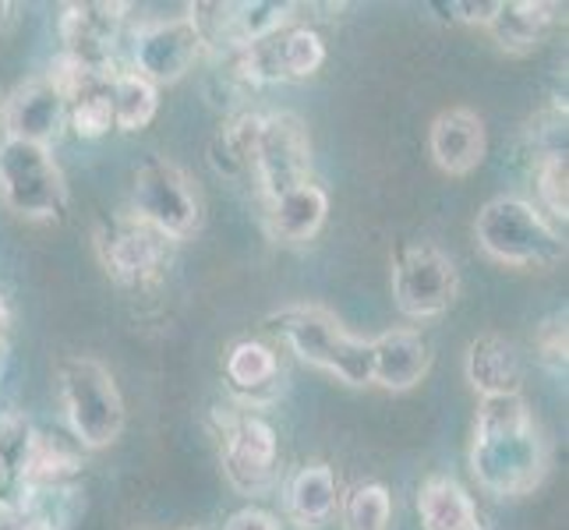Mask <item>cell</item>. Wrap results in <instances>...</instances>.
Wrapping results in <instances>:
<instances>
[{
  "mask_svg": "<svg viewBox=\"0 0 569 530\" xmlns=\"http://www.w3.org/2000/svg\"><path fill=\"white\" fill-rule=\"evenodd\" d=\"M107 92L113 107V124L121 131H146L152 124L156 110H160V89L134 71H117L110 78Z\"/></svg>",
  "mask_w": 569,
  "mask_h": 530,
  "instance_id": "obj_23",
  "label": "cell"
},
{
  "mask_svg": "<svg viewBox=\"0 0 569 530\" xmlns=\"http://www.w3.org/2000/svg\"><path fill=\"white\" fill-rule=\"evenodd\" d=\"M277 530H301V527H293V523H287V527H277Z\"/></svg>",
  "mask_w": 569,
  "mask_h": 530,
  "instance_id": "obj_35",
  "label": "cell"
},
{
  "mask_svg": "<svg viewBox=\"0 0 569 530\" xmlns=\"http://www.w3.org/2000/svg\"><path fill=\"white\" fill-rule=\"evenodd\" d=\"M0 199L22 220H57L68 209V184L47 146L0 142Z\"/></svg>",
  "mask_w": 569,
  "mask_h": 530,
  "instance_id": "obj_5",
  "label": "cell"
},
{
  "mask_svg": "<svg viewBox=\"0 0 569 530\" xmlns=\"http://www.w3.org/2000/svg\"><path fill=\"white\" fill-rule=\"evenodd\" d=\"M470 470L481 488L502 499L527 496L541 484L548 470V449L520 392L481 400Z\"/></svg>",
  "mask_w": 569,
  "mask_h": 530,
  "instance_id": "obj_1",
  "label": "cell"
},
{
  "mask_svg": "<svg viewBox=\"0 0 569 530\" xmlns=\"http://www.w3.org/2000/svg\"><path fill=\"white\" fill-rule=\"evenodd\" d=\"M202 53V36L194 29L191 18H170V22H152L134 32L131 61L134 74H142L146 82L173 86L194 68Z\"/></svg>",
  "mask_w": 569,
  "mask_h": 530,
  "instance_id": "obj_11",
  "label": "cell"
},
{
  "mask_svg": "<svg viewBox=\"0 0 569 530\" xmlns=\"http://www.w3.org/2000/svg\"><path fill=\"white\" fill-rule=\"evenodd\" d=\"M556 18V4H541V0H509L499 4L496 18L488 22V32L506 53H527L541 43Z\"/></svg>",
  "mask_w": 569,
  "mask_h": 530,
  "instance_id": "obj_22",
  "label": "cell"
},
{
  "mask_svg": "<svg viewBox=\"0 0 569 530\" xmlns=\"http://www.w3.org/2000/svg\"><path fill=\"white\" fill-rule=\"evenodd\" d=\"M78 467H82V446L68 442L64 436L32 431L18 474H22V484H71Z\"/></svg>",
  "mask_w": 569,
  "mask_h": 530,
  "instance_id": "obj_21",
  "label": "cell"
},
{
  "mask_svg": "<svg viewBox=\"0 0 569 530\" xmlns=\"http://www.w3.org/2000/svg\"><path fill=\"white\" fill-rule=\"evenodd\" d=\"M18 18V4H11V0H0V32H8L14 26Z\"/></svg>",
  "mask_w": 569,
  "mask_h": 530,
  "instance_id": "obj_33",
  "label": "cell"
},
{
  "mask_svg": "<svg viewBox=\"0 0 569 530\" xmlns=\"http://www.w3.org/2000/svg\"><path fill=\"white\" fill-rule=\"evenodd\" d=\"M61 400L71 436L82 449H107L124 431V400L113 376L92 358L61 361Z\"/></svg>",
  "mask_w": 569,
  "mask_h": 530,
  "instance_id": "obj_4",
  "label": "cell"
},
{
  "mask_svg": "<svg viewBox=\"0 0 569 530\" xmlns=\"http://www.w3.org/2000/svg\"><path fill=\"white\" fill-rule=\"evenodd\" d=\"M227 379L233 389L244 392V397H259L262 389L280 382V361H277V353H272V347L259 340H241L227 353Z\"/></svg>",
  "mask_w": 569,
  "mask_h": 530,
  "instance_id": "obj_24",
  "label": "cell"
},
{
  "mask_svg": "<svg viewBox=\"0 0 569 530\" xmlns=\"http://www.w3.org/2000/svg\"><path fill=\"white\" fill-rule=\"evenodd\" d=\"M293 4H272V0H244V4H194L191 22L202 36V47L238 53L259 39L287 29Z\"/></svg>",
  "mask_w": 569,
  "mask_h": 530,
  "instance_id": "obj_10",
  "label": "cell"
},
{
  "mask_svg": "<svg viewBox=\"0 0 569 530\" xmlns=\"http://www.w3.org/2000/svg\"><path fill=\"white\" fill-rule=\"evenodd\" d=\"M223 470L241 492H262L277 470V431L262 418H241L227 428Z\"/></svg>",
  "mask_w": 569,
  "mask_h": 530,
  "instance_id": "obj_12",
  "label": "cell"
},
{
  "mask_svg": "<svg viewBox=\"0 0 569 530\" xmlns=\"http://www.w3.org/2000/svg\"><path fill=\"white\" fill-rule=\"evenodd\" d=\"M262 113H241L216 134L212 142V167L227 177H241L254 170V146H259Z\"/></svg>",
  "mask_w": 569,
  "mask_h": 530,
  "instance_id": "obj_25",
  "label": "cell"
},
{
  "mask_svg": "<svg viewBox=\"0 0 569 530\" xmlns=\"http://www.w3.org/2000/svg\"><path fill=\"white\" fill-rule=\"evenodd\" d=\"M535 188L545 212H552L556 220L566 223L569 216V163H566V149L559 152H541L538 170H535Z\"/></svg>",
  "mask_w": 569,
  "mask_h": 530,
  "instance_id": "obj_27",
  "label": "cell"
},
{
  "mask_svg": "<svg viewBox=\"0 0 569 530\" xmlns=\"http://www.w3.org/2000/svg\"><path fill=\"white\" fill-rule=\"evenodd\" d=\"M128 4H64L61 18H57V32L68 53L86 57V61L107 68L113 36L124 22Z\"/></svg>",
  "mask_w": 569,
  "mask_h": 530,
  "instance_id": "obj_15",
  "label": "cell"
},
{
  "mask_svg": "<svg viewBox=\"0 0 569 530\" xmlns=\"http://www.w3.org/2000/svg\"><path fill=\"white\" fill-rule=\"evenodd\" d=\"M392 496L379 481H365L350 488L343 499V530H389Z\"/></svg>",
  "mask_w": 569,
  "mask_h": 530,
  "instance_id": "obj_26",
  "label": "cell"
},
{
  "mask_svg": "<svg viewBox=\"0 0 569 530\" xmlns=\"http://www.w3.org/2000/svg\"><path fill=\"white\" fill-rule=\"evenodd\" d=\"M431 364V350L415 329H389L371 340V382L403 392L415 389Z\"/></svg>",
  "mask_w": 569,
  "mask_h": 530,
  "instance_id": "obj_16",
  "label": "cell"
},
{
  "mask_svg": "<svg viewBox=\"0 0 569 530\" xmlns=\"http://www.w3.org/2000/svg\"><path fill=\"white\" fill-rule=\"evenodd\" d=\"M0 117H4V131H8L4 139L50 149V142H57V134L68 124V103L43 82V78H36V82L18 86L8 96Z\"/></svg>",
  "mask_w": 569,
  "mask_h": 530,
  "instance_id": "obj_14",
  "label": "cell"
},
{
  "mask_svg": "<svg viewBox=\"0 0 569 530\" xmlns=\"http://www.w3.org/2000/svg\"><path fill=\"white\" fill-rule=\"evenodd\" d=\"M14 478V470H11V463L0 457V499H4V488H8V481Z\"/></svg>",
  "mask_w": 569,
  "mask_h": 530,
  "instance_id": "obj_34",
  "label": "cell"
},
{
  "mask_svg": "<svg viewBox=\"0 0 569 530\" xmlns=\"http://www.w3.org/2000/svg\"><path fill=\"white\" fill-rule=\"evenodd\" d=\"M96 241H100L107 272L124 287L142 290L152 280H160V272L167 269L170 241L152 227H146L139 216H121V220L103 223Z\"/></svg>",
  "mask_w": 569,
  "mask_h": 530,
  "instance_id": "obj_9",
  "label": "cell"
},
{
  "mask_svg": "<svg viewBox=\"0 0 569 530\" xmlns=\"http://www.w3.org/2000/svg\"><path fill=\"white\" fill-rule=\"evenodd\" d=\"M277 527L280 523L272 520V513H266V509H259V506L241 509V513H233L227 523V530H277Z\"/></svg>",
  "mask_w": 569,
  "mask_h": 530,
  "instance_id": "obj_32",
  "label": "cell"
},
{
  "mask_svg": "<svg viewBox=\"0 0 569 530\" xmlns=\"http://www.w3.org/2000/svg\"><path fill=\"white\" fill-rule=\"evenodd\" d=\"M535 350H538V361L552 371V376H566V311H552V316L535 329Z\"/></svg>",
  "mask_w": 569,
  "mask_h": 530,
  "instance_id": "obj_29",
  "label": "cell"
},
{
  "mask_svg": "<svg viewBox=\"0 0 569 530\" xmlns=\"http://www.w3.org/2000/svg\"><path fill=\"white\" fill-rule=\"evenodd\" d=\"M475 238L488 259L513 269H552L566 259V241L559 230L523 199H492L475 223Z\"/></svg>",
  "mask_w": 569,
  "mask_h": 530,
  "instance_id": "obj_2",
  "label": "cell"
},
{
  "mask_svg": "<svg viewBox=\"0 0 569 530\" xmlns=\"http://www.w3.org/2000/svg\"><path fill=\"white\" fill-rule=\"evenodd\" d=\"M418 517L425 530H481L478 506L457 478H428L418 488Z\"/></svg>",
  "mask_w": 569,
  "mask_h": 530,
  "instance_id": "obj_19",
  "label": "cell"
},
{
  "mask_svg": "<svg viewBox=\"0 0 569 530\" xmlns=\"http://www.w3.org/2000/svg\"><path fill=\"white\" fill-rule=\"evenodd\" d=\"M428 149L436 167L449 177H467L485 163L488 152V131L481 113L467 107H449L442 110L428 131Z\"/></svg>",
  "mask_w": 569,
  "mask_h": 530,
  "instance_id": "obj_13",
  "label": "cell"
},
{
  "mask_svg": "<svg viewBox=\"0 0 569 530\" xmlns=\"http://www.w3.org/2000/svg\"><path fill=\"white\" fill-rule=\"evenodd\" d=\"M326 212H329V194L319 184H301L280 199H272L269 206V230L272 238H280L287 244H301L311 241L326 223Z\"/></svg>",
  "mask_w": 569,
  "mask_h": 530,
  "instance_id": "obj_18",
  "label": "cell"
},
{
  "mask_svg": "<svg viewBox=\"0 0 569 530\" xmlns=\"http://www.w3.org/2000/svg\"><path fill=\"white\" fill-rule=\"evenodd\" d=\"M68 128L78 134V139H103L110 134L117 124H113V107H110V92L107 89H92L86 92L82 100H74L68 107Z\"/></svg>",
  "mask_w": 569,
  "mask_h": 530,
  "instance_id": "obj_28",
  "label": "cell"
},
{
  "mask_svg": "<svg viewBox=\"0 0 569 530\" xmlns=\"http://www.w3.org/2000/svg\"><path fill=\"white\" fill-rule=\"evenodd\" d=\"M301 361L316 364L347 386H371V340L347 332L326 308H287L269 319Z\"/></svg>",
  "mask_w": 569,
  "mask_h": 530,
  "instance_id": "obj_3",
  "label": "cell"
},
{
  "mask_svg": "<svg viewBox=\"0 0 569 530\" xmlns=\"http://www.w3.org/2000/svg\"><path fill=\"white\" fill-rule=\"evenodd\" d=\"M199 530H202V527H199Z\"/></svg>",
  "mask_w": 569,
  "mask_h": 530,
  "instance_id": "obj_36",
  "label": "cell"
},
{
  "mask_svg": "<svg viewBox=\"0 0 569 530\" xmlns=\"http://www.w3.org/2000/svg\"><path fill=\"white\" fill-rule=\"evenodd\" d=\"M457 266L446 251L415 244L400 254L392 269V298L407 319H436L457 301Z\"/></svg>",
  "mask_w": 569,
  "mask_h": 530,
  "instance_id": "obj_8",
  "label": "cell"
},
{
  "mask_svg": "<svg viewBox=\"0 0 569 530\" xmlns=\"http://www.w3.org/2000/svg\"><path fill=\"white\" fill-rule=\"evenodd\" d=\"M29 439H32V424L8 410V414H0V457L11 463V470L18 474V463H22L26 449H29Z\"/></svg>",
  "mask_w": 569,
  "mask_h": 530,
  "instance_id": "obj_30",
  "label": "cell"
},
{
  "mask_svg": "<svg viewBox=\"0 0 569 530\" xmlns=\"http://www.w3.org/2000/svg\"><path fill=\"white\" fill-rule=\"evenodd\" d=\"M337 478L326 463H308L287 484V509L293 517V527H322L337 513Z\"/></svg>",
  "mask_w": 569,
  "mask_h": 530,
  "instance_id": "obj_20",
  "label": "cell"
},
{
  "mask_svg": "<svg viewBox=\"0 0 569 530\" xmlns=\"http://www.w3.org/2000/svg\"><path fill=\"white\" fill-rule=\"evenodd\" d=\"M131 216H139L167 241H184L199 227V199H194L181 167L167 160H149L139 167L131 184Z\"/></svg>",
  "mask_w": 569,
  "mask_h": 530,
  "instance_id": "obj_6",
  "label": "cell"
},
{
  "mask_svg": "<svg viewBox=\"0 0 569 530\" xmlns=\"http://www.w3.org/2000/svg\"><path fill=\"white\" fill-rule=\"evenodd\" d=\"M254 173L262 191L272 199L308 184L311 177V139L298 113L277 110L262 117L259 146H254Z\"/></svg>",
  "mask_w": 569,
  "mask_h": 530,
  "instance_id": "obj_7",
  "label": "cell"
},
{
  "mask_svg": "<svg viewBox=\"0 0 569 530\" xmlns=\"http://www.w3.org/2000/svg\"><path fill=\"white\" fill-rule=\"evenodd\" d=\"M499 4L502 0H453L446 11H453V18H460V22H467V26H485L488 29V22L496 18V11H499Z\"/></svg>",
  "mask_w": 569,
  "mask_h": 530,
  "instance_id": "obj_31",
  "label": "cell"
},
{
  "mask_svg": "<svg viewBox=\"0 0 569 530\" xmlns=\"http://www.w3.org/2000/svg\"><path fill=\"white\" fill-rule=\"evenodd\" d=\"M467 382L475 386V392L485 397H513L523 386V364L517 347L496 337V332H485L475 343L467 347Z\"/></svg>",
  "mask_w": 569,
  "mask_h": 530,
  "instance_id": "obj_17",
  "label": "cell"
}]
</instances>
